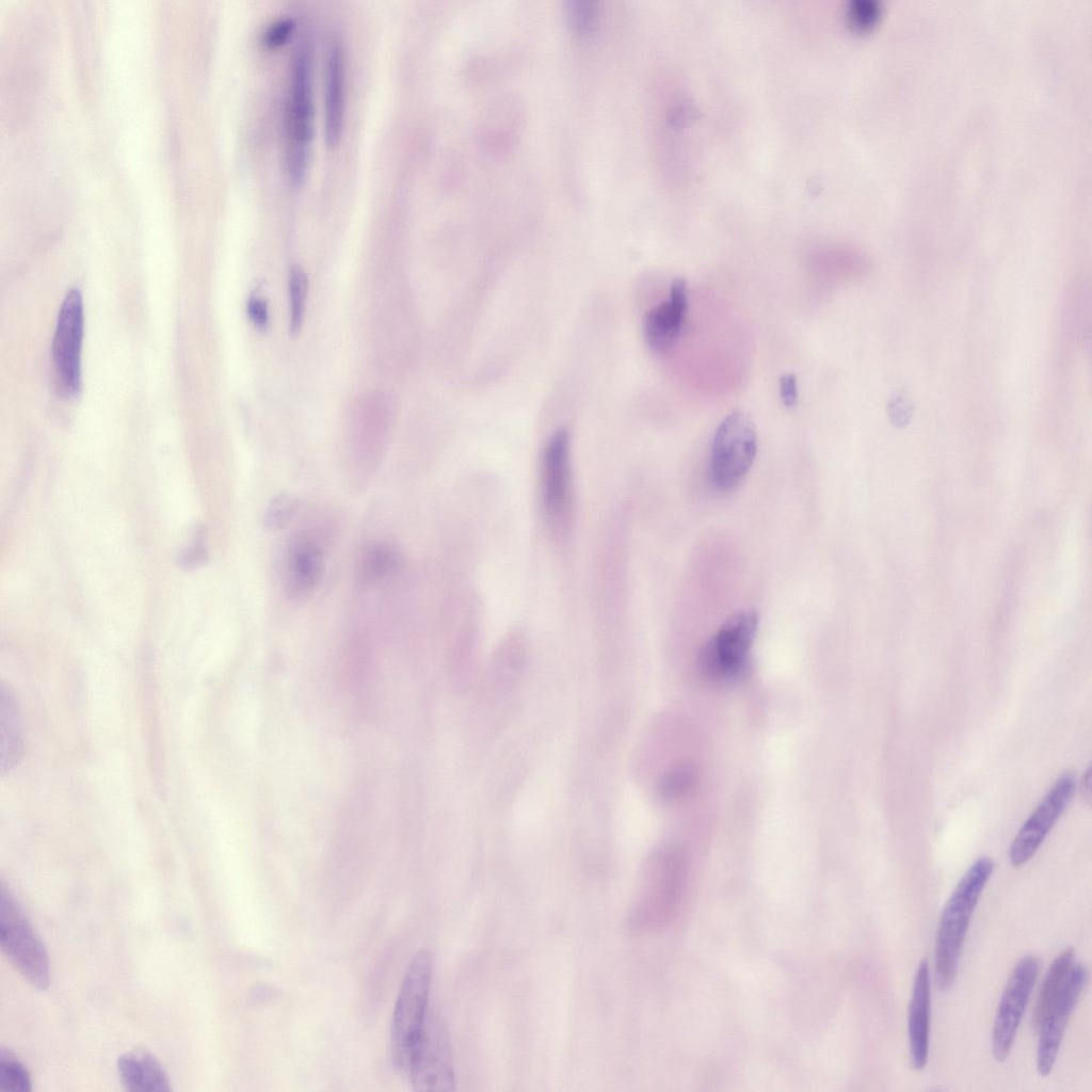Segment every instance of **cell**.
I'll return each instance as SVG.
<instances>
[{"label": "cell", "mask_w": 1092, "mask_h": 1092, "mask_svg": "<svg viewBox=\"0 0 1092 1092\" xmlns=\"http://www.w3.org/2000/svg\"><path fill=\"white\" fill-rule=\"evenodd\" d=\"M993 870L992 858H978L958 882L944 906L934 945L935 977L943 991L954 981L971 916Z\"/></svg>", "instance_id": "6da1fadb"}, {"label": "cell", "mask_w": 1092, "mask_h": 1092, "mask_svg": "<svg viewBox=\"0 0 1092 1092\" xmlns=\"http://www.w3.org/2000/svg\"><path fill=\"white\" fill-rule=\"evenodd\" d=\"M433 975V958L421 950L412 959L395 1006L391 1022V1053L398 1067L407 1071L427 1022Z\"/></svg>", "instance_id": "7a4b0ae2"}, {"label": "cell", "mask_w": 1092, "mask_h": 1092, "mask_svg": "<svg viewBox=\"0 0 1092 1092\" xmlns=\"http://www.w3.org/2000/svg\"><path fill=\"white\" fill-rule=\"evenodd\" d=\"M685 860L676 850H662L649 862L630 913L638 931L658 929L674 915L681 895Z\"/></svg>", "instance_id": "3957f363"}, {"label": "cell", "mask_w": 1092, "mask_h": 1092, "mask_svg": "<svg viewBox=\"0 0 1092 1092\" xmlns=\"http://www.w3.org/2000/svg\"><path fill=\"white\" fill-rule=\"evenodd\" d=\"M309 42L302 37L293 48L287 113L288 171L294 182L305 175L312 136L314 107Z\"/></svg>", "instance_id": "277c9868"}, {"label": "cell", "mask_w": 1092, "mask_h": 1092, "mask_svg": "<svg viewBox=\"0 0 1092 1092\" xmlns=\"http://www.w3.org/2000/svg\"><path fill=\"white\" fill-rule=\"evenodd\" d=\"M0 946L22 977L38 990L50 980L48 952L19 903L3 886L0 893Z\"/></svg>", "instance_id": "5b68a950"}, {"label": "cell", "mask_w": 1092, "mask_h": 1092, "mask_svg": "<svg viewBox=\"0 0 1092 1092\" xmlns=\"http://www.w3.org/2000/svg\"><path fill=\"white\" fill-rule=\"evenodd\" d=\"M757 626L754 610H742L728 617L700 653L703 676L716 682L739 677L748 665Z\"/></svg>", "instance_id": "8992f818"}, {"label": "cell", "mask_w": 1092, "mask_h": 1092, "mask_svg": "<svg viewBox=\"0 0 1092 1092\" xmlns=\"http://www.w3.org/2000/svg\"><path fill=\"white\" fill-rule=\"evenodd\" d=\"M757 451L756 429L743 412L727 415L719 424L711 447L710 478L716 488L736 487L751 468Z\"/></svg>", "instance_id": "52a82bcc"}, {"label": "cell", "mask_w": 1092, "mask_h": 1092, "mask_svg": "<svg viewBox=\"0 0 1092 1092\" xmlns=\"http://www.w3.org/2000/svg\"><path fill=\"white\" fill-rule=\"evenodd\" d=\"M1040 960L1025 956L1013 967L998 1003L992 1031V1053L997 1061L1008 1058L1039 976Z\"/></svg>", "instance_id": "ba28073f"}, {"label": "cell", "mask_w": 1092, "mask_h": 1092, "mask_svg": "<svg viewBox=\"0 0 1092 1092\" xmlns=\"http://www.w3.org/2000/svg\"><path fill=\"white\" fill-rule=\"evenodd\" d=\"M417 1091H452L455 1074L448 1030L436 1016L428 1017L408 1066Z\"/></svg>", "instance_id": "9c48e42d"}, {"label": "cell", "mask_w": 1092, "mask_h": 1092, "mask_svg": "<svg viewBox=\"0 0 1092 1092\" xmlns=\"http://www.w3.org/2000/svg\"><path fill=\"white\" fill-rule=\"evenodd\" d=\"M82 337V296L78 290L73 289L62 302L52 340L57 379L66 395H76L81 387Z\"/></svg>", "instance_id": "30bf717a"}, {"label": "cell", "mask_w": 1092, "mask_h": 1092, "mask_svg": "<svg viewBox=\"0 0 1092 1092\" xmlns=\"http://www.w3.org/2000/svg\"><path fill=\"white\" fill-rule=\"evenodd\" d=\"M1075 785V775L1072 772L1062 774L1019 829L1009 851V858L1014 867L1024 865L1037 852L1071 802Z\"/></svg>", "instance_id": "8fae6325"}, {"label": "cell", "mask_w": 1092, "mask_h": 1092, "mask_svg": "<svg viewBox=\"0 0 1092 1092\" xmlns=\"http://www.w3.org/2000/svg\"><path fill=\"white\" fill-rule=\"evenodd\" d=\"M1087 980V967L1082 963L1073 964L1061 993L1037 1030L1039 1042L1035 1062L1037 1070L1042 1076L1050 1074L1055 1065L1069 1019Z\"/></svg>", "instance_id": "7c38bea8"}, {"label": "cell", "mask_w": 1092, "mask_h": 1092, "mask_svg": "<svg viewBox=\"0 0 1092 1092\" xmlns=\"http://www.w3.org/2000/svg\"><path fill=\"white\" fill-rule=\"evenodd\" d=\"M541 496L548 521L555 526L562 525L571 503L569 437L564 430L556 432L544 448Z\"/></svg>", "instance_id": "4fadbf2b"}, {"label": "cell", "mask_w": 1092, "mask_h": 1092, "mask_svg": "<svg viewBox=\"0 0 1092 1092\" xmlns=\"http://www.w3.org/2000/svg\"><path fill=\"white\" fill-rule=\"evenodd\" d=\"M687 308L686 282L676 278L671 284L669 299L651 309L644 318V339L654 353L665 354L676 344Z\"/></svg>", "instance_id": "5bb4252c"}, {"label": "cell", "mask_w": 1092, "mask_h": 1092, "mask_svg": "<svg viewBox=\"0 0 1092 1092\" xmlns=\"http://www.w3.org/2000/svg\"><path fill=\"white\" fill-rule=\"evenodd\" d=\"M324 572V552L310 536L295 539L288 547L285 565V589L292 597L311 592Z\"/></svg>", "instance_id": "9a60e30c"}, {"label": "cell", "mask_w": 1092, "mask_h": 1092, "mask_svg": "<svg viewBox=\"0 0 1092 1092\" xmlns=\"http://www.w3.org/2000/svg\"><path fill=\"white\" fill-rule=\"evenodd\" d=\"M930 974L927 960H921L914 978L909 1005V1046L911 1064L925 1067L928 1059L930 1031Z\"/></svg>", "instance_id": "2e32d148"}, {"label": "cell", "mask_w": 1092, "mask_h": 1092, "mask_svg": "<svg viewBox=\"0 0 1092 1092\" xmlns=\"http://www.w3.org/2000/svg\"><path fill=\"white\" fill-rule=\"evenodd\" d=\"M344 115V63L341 45L333 41L327 50L324 74V131L326 144H338Z\"/></svg>", "instance_id": "e0dca14e"}, {"label": "cell", "mask_w": 1092, "mask_h": 1092, "mask_svg": "<svg viewBox=\"0 0 1092 1092\" xmlns=\"http://www.w3.org/2000/svg\"><path fill=\"white\" fill-rule=\"evenodd\" d=\"M117 1071L129 1091H170L171 1082L161 1063L149 1053L136 1050L122 1055Z\"/></svg>", "instance_id": "ac0fdd59"}, {"label": "cell", "mask_w": 1092, "mask_h": 1092, "mask_svg": "<svg viewBox=\"0 0 1092 1092\" xmlns=\"http://www.w3.org/2000/svg\"><path fill=\"white\" fill-rule=\"evenodd\" d=\"M23 736L19 704L13 689L1 687V775L12 771L20 761Z\"/></svg>", "instance_id": "d6986e66"}, {"label": "cell", "mask_w": 1092, "mask_h": 1092, "mask_svg": "<svg viewBox=\"0 0 1092 1092\" xmlns=\"http://www.w3.org/2000/svg\"><path fill=\"white\" fill-rule=\"evenodd\" d=\"M402 564L401 555L391 545L372 542L366 545L358 559V578L364 585H380L390 580Z\"/></svg>", "instance_id": "ffe728a7"}, {"label": "cell", "mask_w": 1092, "mask_h": 1092, "mask_svg": "<svg viewBox=\"0 0 1092 1092\" xmlns=\"http://www.w3.org/2000/svg\"><path fill=\"white\" fill-rule=\"evenodd\" d=\"M1075 950L1073 948L1064 949L1050 964L1040 992L1037 997L1034 1011H1033V1027L1038 1030L1042 1019L1044 1018L1048 1009L1056 1001L1057 997L1061 993L1069 973L1074 964Z\"/></svg>", "instance_id": "44dd1931"}, {"label": "cell", "mask_w": 1092, "mask_h": 1092, "mask_svg": "<svg viewBox=\"0 0 1092 1092\" xmlns=\"http://www.w3.org/2000/svg\"><path fill=\"white\" fill-rule=\"evenodd\" d=\"M698 780L696 767L689 762L670 768L659 782V792L667 800H678L687 796Z\"/></svg>", "instance_id": "7402d4cb"}, {"label": "cell", "mask_w": 1092, "mask_h": 1092, "mask_svg": "<svg viewBox=\"0 0 1092 1092\" xmlns=\"http://www.w3.org/2000/svg\"><path fill=\"white\" fill-rule=\"evenodd\" d=\"M0 1090L4 1092H28L32 1090L27 1067L10 1050H0Z\"/></svg>", "instance_id": "603a6c76"}, {"label": "cell", "mask_w": 1092, "mask_h": 1092, "mask_svg": "<svg viewBox=\"0 0 1092 1092\" xmlns=\"http://www.w3.org/2000/svg\"><path fill=\"white\" fill-rule=\"evenodd\" d=\"M308 279L304 270L293 266L289 273L290 332L296 335L303 323L307 298Z\"/></svg>", "instance_id": "cb8c5ba5"}, {"label": "cell", "mask_w": 1092, "mask_h": 1092, "mask_svg": "<svg viewBox=\"0 0 1092 1092\" xmlns=\"http://www.w3.org/2000/svg\"><path fill=\"white\" fill-rule=\"evenodd\" d=\"M566 16L573 31L581 36L591 34L599 17L598 4L589 0L569 1L566 6Z\"/></svg>", "instance_id": "d4e9b609"}, {"label": "cell", "mask_w": 1092, "mask_h": 1092, "mask_svg": "<svg viewBox=\"0 0 1092 1092\" xmlns=\"http://www.w3.org/2000/svg\"><path fill=\"white\" fill-rule=\"evenodd\" d=\"M299 507L300 501L291 495L276 496L264 512V527L269 530H279L286 527L294 517Z\"/></svg>", "instance_id": "484cf974"}, {"label": "cell", "mask_w": 1092, "mask_h": 1092, "mask_svg": "<svg viewBox=\"0 0 1092 1092\" xmlns=\"http://www.w3.org/2000/svg\"><path fill=\"white\" fill-rule=\"evenodd\" d=\"M294 22L291 18L283 17L268 26L263 33V44L268 48H275L283 45L291 35Z\"/></svg>", "instance_id": "4316f807"}, {"label": "cell", "mask_w": 1092, "mask_h": 1092, "mask_svg": "<svg viewBox=\"0 0 1092 1092\" xmlns=\"http://www.w3.org/2000/svg\"><path fill=\"white\" fill-rule=\"evenodd\" d=\"M203 530L195 532L192 544L180 556L179 563L187 569H192L206 562L207 551L204 543Z\"/></svg>", "instance_id": "83f0119b"}, {"label": "cell", "mask_w": 1092, "mask_h": 1092, "mask_svg": "<svg viewBox=\"0 0 1092 1092\" xmlns=\"http://www.w3.org/2000/svg\"><path fill=\"white\" fill-rule=\"evenodd\" d=\"M247 315L251 321L259 330H267L269 325L268 303L262 298L253 295L247 302Z\"/></svg>", "instance_id": "f1b7e54d"}, {"label": "cell", "mask_w": 1092, "mask_h": 1092, "mask_svg": "<svg viewBox=\"0 0 1092 1092\" xmlns=\"http://www.w3.org/2000/svg\"><path fill=\"white\" fill-rule=\"evenodd\" d=\"M780 396L785 406L792 407L797 404V379L793 374L787 373L780 379Z\"/></svg>", "instance_id": "f546056e"}, {"label": "cell", "mask_w": 1092, "mask_h": 1092, "mask_svg": "<svg viewBox=\"0 0 1092 1092\" xmlns=\"http://www.w3.org/2000/svg\"><path fill=\"white\" fill-rule=\"evenodd\" d=\"M1080 798L1081 800L1090 805L1091 802V769L1088 767L1086 770L1081 784H1080Z\"/></svg>", "instance_id": "4dcf8cb0"}]
</instances>
